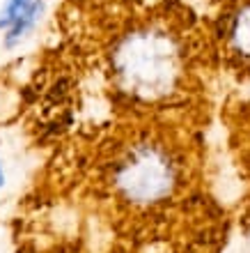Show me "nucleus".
<instances>
[{
  "label": "nucleus",
  "instance_id": "obj_1",
  "mask_svg": "<svg viewBox=\"0 0 250 253\" xmlns=\"http://www.w3.org/2000/svg\"><path fill=\"white\" fill-rule=\"evenodd\" d=\"M209 62L204 30L186 16L140 23L112 46L110 69L117 90L145 106L186 108L202 90Z\"/></svg>",
  "mask_w": 250,
  "mask_h": 253
},
{
  "label": "nucleus",
  "instance_id": "obj_2",
  "mask_svg": "<svg viewBox=\"0 0 250 253\" xmlns=\"http://www.w3.org/2000/svg\"><path fill=\"white\" fill-rule=\"evenodd\" d=\"M200 143L191 126L145 131L112 154L108 184L112 198L138 212L175 207L200 184Z\"/></svg>",
  "mask_w": 250,
  "mask_h": 253
},
{
  "label": "nucleus",
  "instance_id": "obj_3",
  "mask_svg": "<svg viewBox=\"0 0 250 253\" xmlns=\"http://www.w3.org/2000/svg\"><path fill=\"white\" fill-rule=\"evenodd\" d=\"M202 30L211 65L250 81V0H211Z\"/></svg>",
  "mask_w": 250,
  "mask_h": 253
},
{
  "label": "nucleus",
  "instance_id": "obj_4",
  "mask_svg": "<svg viewBox=\"0 0 250 253\" xmlns=\"http://www.w3.org/2000/svg\"><path fill=\"white\" fill-rule=\"evenodd\" d=\"M46 2L44 0H5L0 7V33L2 46L14 48L28 40L39 26Z\"/></svg>",
  "mask_w": 250,
  "mask_h": 253
},
{
  "label": "nucleus",
  "instance_id": "obj_5",
  "mask_svg": "<svg viewBox=\"0 0 250 253\" xmlns=\"http://www.w3.org/2000/svg\"><path fill=\"white\" fill-rule=\"evenodd\" d=\"M5 184V168H2V161H0V189Z\"/></svg>",
  "mask_w": 250,
  "mask_h": 253
}]
</instances>
